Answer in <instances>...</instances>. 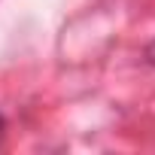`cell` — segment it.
I'll list each match as a JSON object with an SVG mask.
<instances>
[{"instance_id": "1", "label": "cell", "mask_w": 155, "mask_h": 155, "mask_svg": "<svg viewBox=\"0 0 155 155\" xmlns=\"http://www.w3.org/2000/svg\"><path fill=\"white\" fill-rule=\"evenodd\" d=\"M146 61H149V64H155V40L146 46Z\"/></svg>"}, {"instance_id": "2", "label": "cell", "mask_w": 155, "mask_h": 155, "mask_svg": "<svg viewBox=\"0 0 155 155\" xmlns=\"http://www.w3.org/2000/svg\"><path fill=\"white\" fill-rule=\"evenodd\" d=\"M3 137H6V119H3V113H0V146H3Z\"/></svg>"}]
</instances>
